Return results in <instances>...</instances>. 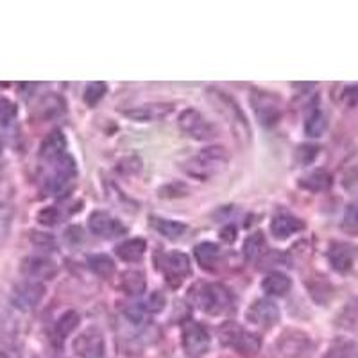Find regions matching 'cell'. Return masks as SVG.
<instances>
[{"label": "cell", "instance_id": "29", "mask_svg": "<svg viewBox=\"0 0 358 358\" xmlns=\"http://www.w3.org/2000/svg\"><path fill=\"white\" fill-rule=\"evenodd\" d=\"M342 229L348 233H358V201L351 203L342 217Z\"/></svg>", "mask_w": 358, "mask_h": 358}, {"label": "cell", "instance_id": "2", "mask_svg": "<svg viewBox=\"0 0 358 358\" xmlns=\"http://www.w3.org/2000/svg\"><path fill=\"white\" fill-rule=\"evenodd\" d=\"M190 299L194 306L212 315H220L231 308V294L217 283H197L190 290Z\"/></svg>", "mask_w": 358, "mask_h": 358}, {"label": "cell", "instance_id": "19", "mask_svg": "<svg viewBox=\"0 0 358 358\" xmlns=\"http://www.w3.org/2000/svg\"><path fill=\"white\" fill-rule=\"evenodd\" d=\"M79 321H81V317H79V313L73 312V310H69V312L63 313L62 317L56 321V324H54V330H52L54 344H56V346H62L63 341H65V338L69 337L76 328H78Z\"/></svg>", "mask_w": 358, "mask_h": 358}, {"label": "cell", "instance_id": "23", "mask_svg": "<svg viewBox=\"0 0 358 358\" xmlns=\"http://www.w3.org/2000/svg\"><path fill=\"white\" fill-rule=\"evenodd\" d=\"M120 289L127 296H142L145 292V274L142 271H126L120 278Z\"/></svg>", "mask_w": 358, "mask_h": 358}, {"label": "cell", "instance_id": "5", "mask_svg": "<svg viewBox=\"0 0 358 358\" xmlns=\"http://www.w3.org/2000/svg\"><path fill=\"white\" fill-rule=\"evenodd\" d=\"M159 268H162L165 281L171 287H179L190 276V260L185 252L171 251L163 255L159 260Z\"/></svg>", "mask_w": 358, "mask_h": 358}, {"label": "cell", "instance_id": "13", "mask_svg": "<svg viewBox=\"0 0 358 358\" xmlns=\"http://www.w3.org/2000/svg\"><path fill=\"white\" fill-rule=\"evenodd\" d=\"M22 273L31 280H49L57 273V267L50 258L29 257L22 262Z\"/></svg>", "mask_w": 358, "mask_h": 358}, {"label": "cell", "instance_id": "24", "mask_svg": "<svg viewBox=\"0 0 358 358\" xmlns=\"http://www.w3.org/2000/svg\"><path fill=\"white\" fill-rule=\"evenodd\" d=\"M299 187L308 192H324L331 187V176L326 171H313L299 179Z\"/></svg>", "mask_w": 358, "mask_h": 358}, {"label": "cell", "instance_id": "4", "mask_svg": "<svg viewBox=\"0 0 358 358\" xmlns=\"http://www.w3.org/2000/svg\"><path fill=\"white\" fill-rule=\"evenodd\" d=\"M179 127L190 138L201 140V142L213 140L219 134L215 124L210 122L201 111L194 110V108H188V110L179 115Z\"/></svg>", "mask_w": 358, "mask_h": 358}, {"label": "cell", "instance_id": "26", "mask_svg": "<svg viewBox=\"0 0 358 358\" xmlns=\"http://www.w3.org/2000/svg\"><path fill=\"white\" fill-rule=\"evenodd\" d=\"M88 267L94 271L97 276L110 278L115 273V262L106 255H95L88 258Z\"/></svg>", "mask_w": 358, "mask_h": 358}, {"label": "cell", "instance_id": "3", "mask_svg": "<svg viewBox=\"0 0 358 358\" xmlns=\"http://www.w3.org/2000/svg\"><path fill=\"white\" fill-rule=\"evenodd\" d=\"M219 335L224 346L231 348L244 357H255L262 348L260 337L238 326L236 322H224L219 328Z\"/></svg>", "mask_w": 358, "mask_h": 358}, {"label": "cell", "instance_id": "12", "mask_svg": "<svg viewBox=\"0 0 358 358\" xmlns=\"http://www.w3.org/2000/svg\"><path fill=\"white\" fill-rule=\"evenodd\" d=\"M252 104H255V111H257V117L260 120L262 126L265 127H273L276 126L278 120L281 117V111L278 108V104L274 102L273 95L265 94H257L252 97Z\"/></svg>", "mask_w": 358, "mask_h": 358}, {"label": "cell", "instance_id": "7", "mask_svg": "<svg viewBox=\"0 0 358 358\" xmlns=\"http://www.w3.org/2000/svg\"><path fill=\"white\" fill-rule=\"evenodd\" d=\"M76 172H78L76 171V162L69 155H65L56 162V172L47 179L45 190L49 192L50 196H63L76 178Z\"/></svg>", "mask_w": 358, "mask_h": 358}, {"label": "cell", "instance_id": "11", "mask_svg": "<svg viewBox=\"0 0 358 358\" xmlns=\"http://www.w3.org/2000/svg\"><path fill=\"white\" fill-rule=\"evenodd\" d=\"M248 319L260 328H273L280 321V310L268 299H258L249 306Z\"/></svg>", "mask_w": 358, "mask_h": 358}, {"label": "cell", "instance_id": "35", "mask_svg": "<svg viewBox=\"0 0 358 358\" xmlns=\"http://www.w3.org/2000/svg\"><path fill=\"white\" fill-rule=\"evenodd\" d=\"M147 305H149V310H152V312H159V310L165 306V299H163V296L159 292H155L151 297H149V301H147Z\"/></svg>", "mask_w": 358, "mask_h": 358}, {"label": "cell", "instance_id": "18", "mask_svg": "<svg viewBox=\"0 0 358 358\" xmlns=\"http://www.w3.org/2000/svg\"><path fill=\"white\" fill-rule=\"evenodd\" d=\"M194 257H196L197 265L204 271H215L220 262V249L213 242H201L194 248Z\"/></svg>", "mask_w": 358, "mask_h": 358}, {"label": "cell", "instance_id": "27", "mask_svg": "<svg viewBox=\"0 0 358 358\" xmlns=\"http://www.w3.org/2000/svg\"><path fill=\"white\" fill-rule=\"evenodd\" d=\"M324 129H326L324 115H322L319 110L313 111V113L310 115L308 120H306V124H305V133L308 134V136L317 138V136H321V134L324 133Z\"/></svg>", "mask_w": 358, "mask_h": 358}, {"label": "cell", "instance_id": "9", "mask_svg": "<svg viewBox=\"0 0 358 358\" xmlns=\"http://www.w3.org/2000/svg\"><path fill=\"white\" fill-rule=\"evenodd\" d=\"M90 231L101 238H117L127 233V228L115 217H111L106 212H95L90 215L88 220Z\"/></svg>", "mask_w": 358, "mask_h": 358}, {"label": "cell", "instance_id": "37", "mask_svg": "<svg viewBox=\"0 0 358 358\" xmlns=\"http://www.w3.org/2000/svg\"><path fill=\"white\" fill-rule=\"evenodd\" d=\"M2 147H4V142H2V138H0V151H2Z\"/></svg>", "mask_w": 358, "mask_h": 358}, {"label": "cell", "instance_id": "14", "mask_svg": "<svg viewBox=\"0 0 358 358\" xmlns=\"http://www.w3.org/2000/svg\"><path fill=\"white\" fill-rule=\"evenodd\" d=\"M303 229H305V224L290 213H278L271 222V233H273V236H276L278 241H287Z\"/></svg>", "mask_w": 358, "mask_h": 358}, {"label": "cell", "instance_id": "31", "mask_svg": "<svg viewBox=\"0 0 358 358\" xmlns=\"http://www.w3.org/2000/svg\"><path fill=\"white\" fill-rule=\"evenodd\" d=\"M36 219H38V222L43 224V226H47V228H52V226L59 224L62 215H59V210H57L56 206H47L38 212Z\"/></svg>", "mask_w": 358, "mask_h": 358}, {"label": "cell", "instance_id": "10", "mask_svg": "<svg viewBox=\"0 0 358 358\" xmlns=\"http://www.w3.org/2000/svg\"><path fill=\"white\" fill-rule=\"evenodd\" d=\"M43 294L45 287L41 285L40 281H25V283H20L13 290V305L27 312V310H33L34 306L40 305V301L43 299Z\"/></svg>", "mask_w": 358, "mask_h": 358}, {"label": "cell", "instance_id": "34", "mask_svg": "<svg viewBox=\"0 0 358 358\" xmlns=\"http://www.w3.org/2000/svg\"><path fill=\"white\" fill-rule=\"evenodd\" d=\"M342 101L350 104V106H357L358 104V85L348 86L344 92H342Z\"/></svg>", "mask_w": 358, "mask_h": 358}, {"label": "cell", "instance_id": "21", "mask_svg": "<svg viewBox=\"0 0 358 358\" xmlns=\"http://www.w3.org/2000/svg\"><path fill=\"white\" fill-rule=\"evenodd\" d=\"M292 287V281L283 273H271L262 281V289L267 296H285Z\"/></svg>", "mask_w": 358, "mask_h": 358}, {"label": "cell", "instance_id": "17", "mask_svg": "<svg viewBox=\"0 0 358 358\" xmlns=\"http://www.w3.org/2000/svg\"><path fill=\"white\" fill-rule=\"evenodd\" d=\"M66 155V140L62 131H52L45 136L40 147V156L50 162H57Z\"/></svg>", "mask_w": 358, "mask_h": 358}, {"label": "cell", "instance_id": "8", "mask_svg": "<svg viewBox=\"0 0 358 358\" xmlns=\"http://www.w3.org/2000/svg\"><path fill=\"white\" fill-rule=\"evenodd\" d=\"M106 351L104 337L97 328H88L73 341V353L79 358H102Z\"/></svg>", "mask_w": 358, "mask_h": 358}, {"label": "cell", "instance_id": "25", "mask_svg": "<svg viewBox=\"0 0 358 358\" xmlns=\"http://www.w3.org/2000/svg\"><path fill=\"white\" fill-rule=\"evenodd\" d=\"M151 224H152V228H155L156 231L159 233V235L167 236V238H171V241H174V238H179V236L187 231V226H185L183 222H178V220L152 217Z\"/></svg>", "mask_w": 358, "mask_h": 358}, {"label": "cell", "instance_id": "33", "mask_svg": "<svg viewBox=\"0 0 358 358\" xmlns=\"http://www.w3.org/2000/svg\"><path fill=\"white\" fill-rule=\"evenodd\" d=\"M33 244L40 249H54L56 244H54V238L50 235H43V233H33Z\"/></svg>", "mask_w": 358, "mask_h": 358}, {"label": "cell", "instance_id": "15", "mask_svg": "<svg viewBox=\"0 0 358 358\" xmlns=\"http://www.w3.org/2000/svg\"><path fill=\"white\" fill-rule=\"evenodd\" d=\"M172 111V104H145V106L133 108V110L124 111L127 118L136 120V122H155V120H162L163 117H167Z\"/></svg>", "mask_w": 358, "mask_h": 358}, {"label": "cell", "instance_id": "22", "mask_svg": "<svg viewBox=\"0 0 358 358\" xmlns=\"http://www.w3.org/2000/svg\"><path fill=\"white\" fill-rule=\"evenodd\" d=\"M267 241H265L264 233L257 231L249 235L244 242V257L248 258L249 262H257L260 258H264L267 255Z\"/></svg>", "mask_w": 358, "mask_h": 358}, {"label": "cell", "instance_id": "20", "mask_svg": "<svg viewBox=\"0 0 358 358\" xmlns=\"http://www.w3.org/2000/svg\"><path fill=\"white\" fill-rule=\"evenodd\" d=\"M147 251V245L143 238H129V241H124L122 244H118L115 248V252H117V257L124 262H140L143 258Z\"/></svg>", "mask_w": 358, "mask_h": 358}, {"label": "cell", "instance_id": "1", "mask_svg": "<svg viewBox=\"0 0 358 358\" xmlns=\"http://www.w3.org/2000/svg\"><path fill=\"white\" fill-rule=\"evenodd\" d=\"M228 159L229 156L224 147H206V149H201L196 156H192L188 162H185L183 169L187 174L204 181L224 171L228 165Z\"/></svg>", "mask_w": 358, "mask_h": 358}, {"label": "cell", "instance_id": "16", "mask_svg": "<svg viewBox=\"0 0 358 358\" xmlns=\"http://www.w3.org/2000/svg\"><path fill=\"white\" fill-rule=\"evenodd\" d=\"M328 262H330L331 267L341 274H346L350 273L351 267H353V262H355V251L351 245L348 244H334L328 251Z\"/></svg>", "mask_w": 358, "mask_h": 358}, {"label": "cell", "instance_id": "28", "mask_svg": "<svg viewBox=\"0 0 358 358\" xmlns=\"http://www.w3.org/2000/svg\"><path fill=\"white\" fill-rule=\"evenodd\" d=\"M106 90H108L106 83H101V81L90 83V85L86 86V90H85V95H83V97H85V102L88 104L90 108L95 106V104H97V102L101 101L102 97H104Z\"/></svg>", "mask_w": 358, "mask_h": 358}, {"label": "cell", "instance_id": "36", "mask_svg": "<svg viewBox=\"0 0 358 358\" xmlns=\"http://www.w3.org/2000/svg\"><path fill=\"white\" fill-rule=\"evenodd\" d=\"M235 236H236V229L233 228V226H226V228L220 231V238H222L224 242H228V244L235 242Z\"/></svg>", "mask_w": 358, "mask_h": 358}, {"label": "cell", "instance_id": "32", "mask_svg": "<svg viewBox=\"0 0 358 358\" xmlns=\"http://www.w3.org/2000/svg\"><path fill=\"white\" fill-rule=\"evenodd\" d=\"M317 155H319L317 145H312V143H303V145L297 147L296 159L301 163V165H308V163H312L313 159L317 158Z\"/></svg>", "mask_w": 358, "mask_h": 358}, {"label": "cell", "instance_id": "30", "mask_svg": "<svg viewBox=\"0 0 358 358\" xmlns=\"http://www.w3.org/2000/svg\"><path fill=\"white\" fill-rule=\"evenodd\" d=\"M18 110L17 104L6 97H0V126H8L15 120Z\"/></svg>", "mask_w": 358, "mask_h": 358}, {"label": "cell", "instance_id": "6", "mask_svg": "<svg viewBox=\"0 0 358 358\" xmlns=\"http://www.w3.org/2000/svg\"><path fill=\"white\" fill-rule=\"evenodd\" d=\"M181 341H183L185 353L190 358H201L203 355H206V351L210 350V344H212V338H210L206 328L194 321L185 322Z\"/></svg>", "mask_w": 358, "mask_h": 358}]
</instances>
